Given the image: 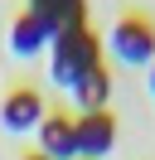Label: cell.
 <instances>
[{"label":"cell","instance_id":"8","mask_svg":"<svg viewBox=\"0 0 155 160\" xmlns=\"http://www.w3.org/2000/svg\"><path fill=\"white\" fill-rule=\"evenodd\" d=\"M68 97L78 102V117H82V112H107V97H112V73H107V68H92L73 92H68Z\"/></svg>","mask_w":155,"mask_h":160},{"label":"cell","instance_id":"10","mask_svg":"<svg viewBox=\"0 0 155 160\" xmlns=\"http://www.w3.org/2000/svg\"><path fill=\"white\" fill-rule=\"evenodd\" d=\"M150 92H155V63H150Z\"/></svg>","mask_w":155,"mask_h":160},{"label":"cell","instance_id":"3","mask_svg":"<svg viewBox=\"0 0 155 160\" xmlns=\"http://www.w3.org/2000/svg\"><path fill=\"white\" fill-rule=\"evenodd\" d=\"M44 117H48V107H44V97H39L34 88H15L0 102V126L15 131V136H34Z\"/></svg>","mask_w":155,"mask_h":160},{"label":"cell","instance_id":"1","mask_svg":"<svg viewBox=\"0 0 155 160\" xmlns=\"http://www.w3.org/2000/svg\"><path fill=\"white\" fill-rule=\"evenodd\" d=\"M92 68H102V44H97V34L87 29V24L58 29L53 44H48V78H53V88L73 92Z\"/></svg>","mask_w":155,"mask_h":160},{"label":"cell","instance_id":"7","mask_svg":"<svg viewBox=\"0 0 155 160\" xmlns=\"http://www.w3.org/2000/svg\"><path fill=\"white\" fill-rule=\"evenodd\" d=\"M29 15H39V20L48 24V29H73V24H82L87 15V0H29Z\"/></svg>","mask_w":155,"mask_h":160},{"label":"cell","instance_id":"5","mask_svg":"<svg viewBox=\"0 0 155 160\" xmlns=\"http://www.w3.org/2000/svg\"><path fill=\"white\" fill-rule=\"evenodd\" d=\"M34 141H39V155H48V160H78V136H73V117L68 112H48L39 121Z\"/></svg>","mask_w":155,"mask_h":160},{"label":"cell","instance_id":"9","mask_svg":"<svg viewBox=\"0 0 155 160\" xmlns=\"http://www.w3.org/2000/svg\"><path fill=\"white\" fill-rule=\"evenodd\" d=\"M19 160H48V155H39V150H29V155H19Z\"/></svg>","mask_w":155,"mask_h":160},{"label":"cell","instance_id":"2","mask_svg":"<svg viewBox=\"0 0 155 160\" xmlns=\"http://www.w3.org/2000/svg\"><path fill=\"white\" fill-rule=\"evenodd\" d=\"M107 49H112V58L145 68V63H155V24L145 15H121L112 24V34H107Z\"/></svg>","mask_w":155,"mask_h":160},{"label":"cell","instance_id":"6","mask_svg":"<svg viewBox=\"0 0 155 160\" xmlns=\"http://www.w3.org/2000/svg\"><path fill=\"white\" fill-rule=\"evenodd\" d=\"M48 44H53V29H48L39 15L24 10L15 24H10V53H15V58H39Z\"/></svg>","mask_w":155,"mask_h":160},{"label":"cell","instance_id":"4","mask_svg":"<svg viewBox=\"0 0 155 160\" xmlns=\"http://www.w3.org/2000/svg\"><path fill=\"white\" fill-rule=\"evenodd\" d=\"M73 136H78V160H102L116 146V121L112 112H82L73 117Z\"/></svg>","mask_w":155,"mask_h":160}]
</instances>
